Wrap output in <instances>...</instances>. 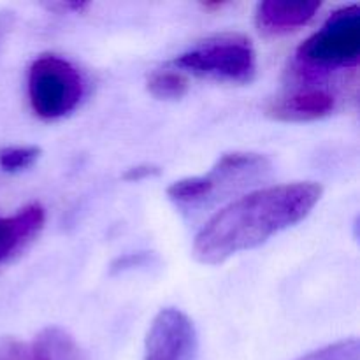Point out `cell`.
Returning a JSON list of instances; mask_svg holds the SVG:
<instances>
[{
    "instance_id": "277c9868",
    "label": "cell",
    "mask_w": 360,
    "mask_h": 360,
    "mask_svg": "<svg viewBox=\"0 0 360 360\" xmlns=\"http://www.w3.org/2000/svg\"><path fill=\"white\" fill-rule=\"evenodd\" d=\"M295 60L302 74L357 65L360 60L359 6L352 4L334 11L322 28L299 46Z\"/></svg>"
},
{
    "instance_id": "3957f363",
    "label": "cell",
    "mask_w": 360,
    "mask_h": 360,
    "mask_svg": "<svg viewBox=\"0 0 360 360\" xmlns=\"http://www.w3.org/2000/svg\"><path fill=\"white\" fill-rule=\"evenodd\" d=\"M174 69L197 77L232 84L252 83L257 74V53L241 34H221L199 42L171 62Z\"/></svg>"
},
{
    "instance_id": "8992f818",
    "label": "cell",
    "mask_w": 360,
    "mask_h": 360,
    "mask_svg": "<svg viewBox=\"0 0 360 360\" xmlns=\"http://www.w3.org/2000/svg\"><path fill=\"white\" fill-rule=\"evenodd\" d=\"M197 359L199 336L192 319L178 308L160 309L148 329L143 360Z\"/></svg>"
},
{
    "instance_id": "8fae6325",
    "label": "cell",
    "mask_w": 360,
    "mask_h": 360,
    "mask_svg": "<svg viewBox=\"0 0 360 360\" xmlns=\"http://www.w3.org/2000/svg\"><path fill=\"white\" fill-rule=\"evenodd\" d=\"M146 86L155 98L179 101L188 94L190 81L181 70L174 69V67H165V69H158L150 74Z\"/></svg>"
},
{
    "instance_id": "7a4b0ae2",
    "label": "cell",
    "mask_w": 360,
    "mask_h": 360,
    "mask_svg": "<svg viewBox=\"0 0 360 360\" xmlns=\"http://www.w3.org/2000/svg\"><path fill=\"white\" fill-rule=\"evenodd\" d=\"M271 172V160L260 153L232 151L218 158L207 174L190 176L174 181L167 188L169 200L185 210L206 206L252 181L264 179Z\"/></svg>"
},
{
    "instance_id": "30bf717a",
    "label": "cell",
    "mask_w": 360,
    "mask_h": 360,
    "mask_svg": "<svg viewBox=\"0 0 360 360\" xmlns=\"http://www.w3.org/2000/svg\"><path fill=\"white\" fill-rule=\"evenodd\" d=\"M27 360H83L79 347L62 327H46L27 347Z\"/></svg>"
},
{
    "instance_id": "52a82bcc",
    "label": "cell",
    "mask_w": 360,
    "mask_h": 360,
    "mask_svg": "<svg viewBox=\"0 0 360 360\" xmlns=\"http://www.w3.org/2000/svg\"><path fill=\"white\" fill-rule=\"evenodd\" d=\"M334 109H336V97L333 91L315 84H304L273 97L266 104L264 111L276 122L301 123L326 118L333 115Z\"/></svg>"
},
{
    "instance_id": "5b68a950",
    "label": "cell",
    "mask_w": 360,
    "mask_h": 360,
    "mask_svg": "<svg viewBox=\"0 0 360 360\" xmlns=\"http://www.w3.org/2000/svg\"><path fill=\"white\" fill-rule=\"evenodd\" d=\"M28 102L41 120H58L79 105L83 76L74 63L58 55H42L28 70Z\"/></svg>"
},
{
    "instance_id": "9a60e30c",
    "label": "cell",
    "mask_w": 360,
    "mask_h": 360,
    "mask_svg": "<svg viewBox=\"0 0 360 360\" xmlns=\"http://www.w3.org/2000/svg\"><path fill=\"white\" fill-rule=\"evenodd\" d=\"M0 360H7V359H6V355H4L2 348H0Z\"/></svg>"
},
{
    "instance_id": "ba28073f",
    "label": "cell",
    "mask_w": 360,
    "mask_h": 360,
    "mask_svg": "<svg viewBox=\"0 0 360 360\" xmlns=\"http://www.w3.org/2000/svg\"><path fill=\"white\" fill-rule=\"evenodd\" d=\"M320 2H276L266 0L257 4L255 25L260 34L285 35L308 25L319 13Z\"/></svg>"
},
{
    "instance_id": "7c38bea8",
    "label": "cell",
    "mask_w": 360,
    "mask_h": 360,
    "mask_svg": "<svg viewBox=\"0 0 360 360\" xmlns=\"http://www.w3.org/2000/svg\"><path fill=\"white\" fill-rule=\"evenodd\" d=\"M41 148L37 146H9L0 150V169L6 172H21L37 162Z\"/></svg>"
},
{
    "instance_id": "4fadbf2b",
    "label": "cell",
    "mask_w": 360,
    "mask_h": 360,
    "mask_svg": "<svg viewBox=\"0 0 360 360\" xmlns=\"http://www.w3.org/2000/svg\"><path fill=\"white\" fill-rule=\"evenodd\" d=\"M295 360H360V343L357 338L341 340Z\"/></svg>"
},
{
    "instance_id": "9c48e42d",
    "label": "cell",
    "mask_w": 360,
    "mask_h": 360,
    "mask_svg": "<svg viewBox=\"0 0 360 360\" xmlns=\"http://www.w3.org/2000/svg\"><path fill=\"white\" fill-rule=\"evenodd\" d=\"M46 211L41 204H27L13 217L0 218V262L20 252L44 229Z\"/></svg>"
},
{
    "instance_id": "6da1fadb",
    "label": "cell",
    "mask_w": 360,
    "mask_h": 360,
    "mask_svg": "<svg viewBox=\"0 0 360 360\" xmlns=\"http://www.w3.org/2000/svg\"><path fill=\"white\" fill-rule=\"evenodd\" d=\"M322 193L320 183L295 181L255 190L232 200L197 232L193 257L206 266H218L238 253L257 248L304 220Z\"/></svg>"
},
{
    "instance_id": "5bb4252c",
    "label": "cell",
    "mask_w": 360,
    "mask_h": 360,
    "mask_svg": "<svg viewBox=\"0 0 360 360\" xmlns=\"http://www.w3.org/2000/svg\"><path fill=\"white\" fill-rule=\"evenodd\" d=\"M160 174V167L157 165H150V164H143V165H136V167H130L123 172V179L130 183H137L143 181V179L153 178V176Z\"/></svg>"
}]
</instances>
